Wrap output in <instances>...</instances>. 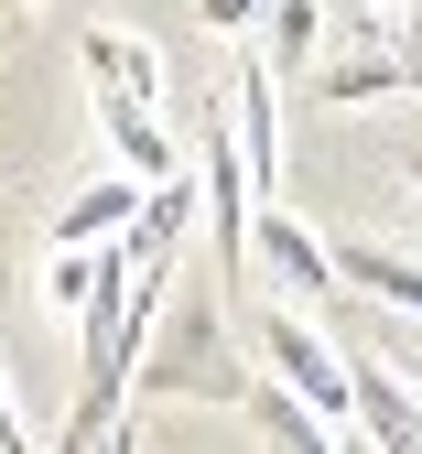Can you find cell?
<instances>
[{"mask_svg": "<svg viewBox=\"0 0 422 454\" xmlns=\"http://www.w3.org/2000/svg\"><path fill=\"white\" fill-rule=\"evenodd\" d=\"M336 281H346V293H369V303L422 314V260L390 249V239H336Z\"/></svg>", "mask_w": 422, "mask_h": 454, "instance_id": "10", "label": "cell"}, {"mask_svg": "<svg viewBox=\"0 0 422 454\" xmlns=\"http://www.w3.org/2000/svg\"><path fill=\"white\" fill-rule=\"evenodd\" d=\"M401 174H411V195H422V152H401Z\"/></svg>", "mask_w": 422, "mask_h": 454, "instance_id": "14", "label": "cell"}, {"mask_svg": "<svg viewBox=\"0 0 422 454\" xmlns=\"http://www.w3.org/2000/svg\"><path fill=\"white\" fill-rule=\"evenodd\" d=\"M76 66H87V98H163V54L141 43V33H119V22H87L76 33Z\"/></svg>", "mask_w": 422, "mask_h": 454, "instance_id": "7", "label": "cell"}, {"mask_svg": "<svg viewBox=\"0 0 422 454\" xmlns=\"http://www.w3.org/2000/svg\"><path fill=\"white\" fill-rule=\"evenodd\" d=\"M238 411H250V433H260L271 454H346V443H336V422H315V411L292 401V389H282L271 368H250V389H238Z\"/></svg>", "mask_w": 422, "mask_h": 454, "instance_id": "9", "label": "cell"}, {"mask_svg": "<svg viewBox=\"0 0 422 454\" xmlns=\"http://www.w3.org/2000/svg\"><path fill=\"white\" fill-rule=\"evenodd\" d=\"M357 433H369L379 454H422V389L390 357H357Z\"/></svg>", "mask_w": 422, "mask_h": 454, "instance_id": "8", "label": "cell"}, {"mask_svg": "<svg viewBox=\"0 0 422 454\" xmlns=\"http://www.w3.org/2000/svg\"><path fill=\"white\" fill-rule=\"evenodd\" d=\"M195 22H206V33H260L271 0H195Z\"/></svg>", "mask_w": 422, "mask_h": 454, "instance_id": "13", "label": "cell"}, {"mask_svg": "<svg viewBox=\"0 0 422 454\" xmlns=\"http://www.w3.org/2000/svg\"><path fill=\"white\" fill-rule=\"evenodd\" d=\"M98 303V249H44V314H87Z\"/></svg>", "mask_w": 422, "mask_h": 454, "instance_id": "11", "label": "cell"}, {"mask_svg": "<svg viewBox=\"0 0 422 454\" xmlns=\"http://www.w3.org/2000/svg\"><path fill=\"white\" fill-rule=\"evenodd\" d=\"M141 206H152V184H141V174H98L87 195H66V216L44 227V249H108L119 227H141Z\"/></svg>", "mask_w": 422, "mask_h": 454, "instance_id": "6", "label": "cell"}, {"mask_svg": "<svg viewBox=\"0 0 422 454\" xmlns=\"http://www.w3.org/2000/svg\"><path fill=\"white\" fill-rule=\"evenodd\" d=\"M271 54H282V66H304V54H325V0H271Z\"/></svg>", "mask_w": 422, "mask_h": 454, "instance_id": "12", "label": "cell"}, {"mask_svg": "<svg viewBox=\"0 0 422 454\" xmlns=\"http://www.w3.org/2000/svg\"><path fill=\"white\" fill-rule=\"evenodd\" d=\"M369 12H390V22H401V12H411V0H369Z\"/></svg>", "mask_w": 422, "mask_h": 454, "instance_id": "15", "label": "cell"}, {"mask_svg": "<svg viewBox=\"0 0 422 454\" xmlns=\"http://www.w3.org/2000/svg\"><path fill=\"white\" fill-rule=\"evenodd\" d=\"M250 260L271 270L282 303H325V293H346V281H336V239H315L292 206H260V216H250Z\"/></svg>", "mask_w": 422, "mask_h": 454, "instance_id": "2", "label": "cell"}, {"mask_svg": "<svg viewBox=\"0 0 422 454\" xmlns=\"http://www.w3.org/2000/svg\"><path fill=\"white\" fill-rule=\"evenodd\" d=\"M98 141L119 152V174H141V184H185V174H195V162H185V141H173L141 98H98Z\"/></svg>", "mask_w": 422, "mask_h": 454, "instance_id": "5", "label": "cell"}, {"mask_svg": "<svg viewBox=\"0 0 422 454\" xmlns=\"http://www.w3.org/2000/svg\"><path fill=\"white\" fill-rule=\"evenodd\" d=\"M250 347H260V368L292 389V401H304L315 422H357V357L336 347V335L304 314V303H271V314H250Z\"/></svg>", "mask_w": 422, "mask_h": 454, "instance_id": "1", "label": "cell"}, {"mask_svg": "<svg viewBox=\"0 0 422 454\" xmlns=\"http://www.w3.org/2000/svg\"><path fill=\"white\" fill-rule=\"evenodd\" d=\"M369 98H422V54L357 43V54H336V66H315V108H369Z\"/></svg>", "mask_w": 422, "mask_h": 454, "instance_id": "4", "label": "cell"}, {"mask_svg": "<svg viewBox=\"0 0 422 454\" xmlns=\"http://www.w3.org/2000/svg\"><path fill=\"white\" fill-rule=\"evenodd\" d=\"M411 54H422V33H411Z\"/></svg>", "mask_w": 422, "mask_h": 454, "instance_id": "17", "label": "cell"}, {"mask_svg": "<svg viewBox=\"0 0 422 454\" xmlns=\"http://www.w3.org/2000/svg\"><path fill=\"white\" fill-rule=\"evenodd\" d=\"M401 379H411V389H422V357H411V368H401Z\"/></svg>", "mask_w": 422, "mask_h": 454, "instance_id": "16", "label": "cell"}, {"mask_svg": "<svg viewBox=\"0 0 422 454\" xmlns=\"http://www.w3.org/2000/svg\"><path fill=\"white\" fill-rule=\"evenodd\" d=\"M227 130H238V162H250V195L282 206V108H271V66H238V76H227Z\"/></svg>", "mask_w": 422, "mask_h": 454, "instance_id": "3", "label": "cell"}]
</instances>
